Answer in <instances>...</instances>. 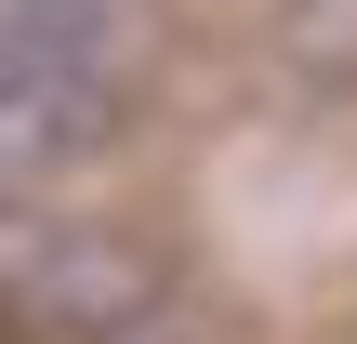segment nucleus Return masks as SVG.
Returning a JSON list of instances; mask_svg holds the SVG:
<instances>
[{"label": "nucleus", "mask_w": 357, "mask_h": 344, "mask_svg": "<svg viewBox=\"0 0 357 344\" xmlns=\"http://www.w3.org/2000/svg\"><path fill=\"white\" fill-rule=\"evenodd\" d=\"M119 106H132V80H119L106 27H26V13H0V186H40V172L93 159Z\"/></svg>", "instance_id": "1"}, {"label": "nucleus", "mask_w": 357, "mask_h": 344, "mask_svg": "<svg viewBox=\"0 0 357 344\" xmlns=\"http://www.w3.org/2000/svg\"><path fill=\"white\" fill-rule=\"evenodd\" d=\"M13 318L40 344H146L159 331V265L132 239H40L13 265Z\"/></svg>", "instance_id": "2"}, {"label": "nucleus", "mask_w": 357, "mask_h": 344, "mask_svg": "<svg viewBox=\"0 0 357 344\" xmlns=\"http://www.w3.org/2000/svg\"><path fill=\"white\" fill-rule=\"evenodd\" d=\"M0 13H26V27H106L119 0H0Z\"/></svg>", "instance_id": "3"}]
</instances>
